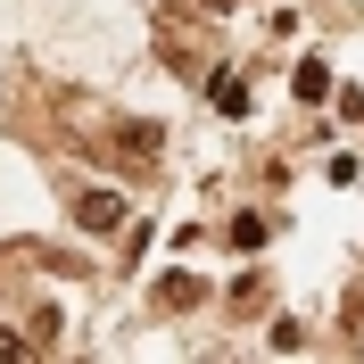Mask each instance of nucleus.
I'll return each instance as SVG.
<instances>
[{
  "label": "nucleus",
  "instance_id": "1",
  "mask_svg": "<svg viewBox=\"0 0 364 364\" xmlns=\"http://www.w3.org/2000/svg\"><path fill=\"white\" fill-rule=\"evenodd\" d=\"M75 224L83 232H116L124 224V199H116V191H83V199H75Z\"/></svg>",
  "mask_w": 364,
  "mask_h": 364
},
{
  "label": "nucleus",
  "instance_id": "2",
  "mask_svg": "<svg viewBox=\"0 0 364 364\" xmlns=\"http://www.w3.org/2000/svg\"><path fill=\"white\" fill-rule=\"evenodd\" d=\"M207 100H215V108H224V116H249V83H240V75H215V83H207Z\"/></svg>",
  "mask_w": 364,
  "mask_h": 364
},
{
  "label": "nucleus",
  "instance_id": "3",
  "mask_svg": "<svg viewBox=\"0 0 364 364\" xmlns=\"http://www.w3.org/2000/svg\"><path fill=\"white\" fill-rule=\"evenodd\" d=\"M323 91H331V67H323V58H298V100H306V108H315Z\"/></svg>",
  "mask_w": 364,
  "mask_h": 364
},
{
  "label": "nucleus",
  "instance_id": "4",
  "mask_svg": "<svg viewBox=\"0 0 364 364\" xmlns=\"http://www.w3.org/2000/svg\"><path fill=\"white\" fill-rule=\"evenodd\" d=\"M232 249H240V257L265 249V215H232Z\"/></svg>",
  "mask_w": 364,
  "mask_h": 364
},
{
  "label": "nucleus",
  "instance_id": "5",
  "mask_svg": "<svg viewBox=\"0 0 364 364\" xmlns=\"http://www.w3.org/2000/svg\"><path fill=\"white\" fill-rule=\"evenodd\" d=\"M158 306H199V282H191V273H166V282H158Z\"/></svg>",
  "mask_w": 364,
  "mask_h": 364
},
{
  "label": "nucleus",
  "instance_id": "6",
  "mask_svg": "<svg viewBox=\"0 0 364 364\" xmlns=\"http://www.w3.org/2000/svg\"><path fill=\"white\" fill-rule=\"evenodd\" d=\"M17 348H25V340H17V331H0V364H9V356H17Z\"/></svg>",
  "mask_w": 364,
  "mask_h": 364
}]
</instances>
